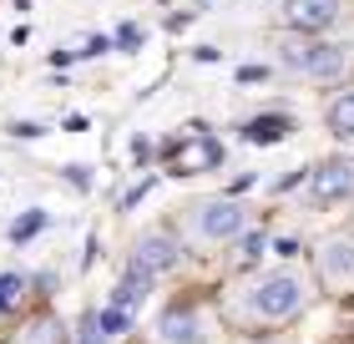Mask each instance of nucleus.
<instances>
[{
	"label": "nucleus",
	"instance_id": "obj_1",
	"mask_svg": "<svg viewBox=\"0 0 354 344\" xmlns=\"http://www.w3.org/2000/svg\"><path fill=\"white\" fill-rule=\"evenodd\" d=\"M304 304H309V284H304V273H294V269H273L248 289V314L268 319V324L294 319Z\"/></svg>",
	"mask_w": 354,
	"mask_h": 344
},
{
	"label": "nucleus",
	"instance_id": "obj_2",
	"mask_svg": "<svg viewBox=\"0 0 354 344\" xmlns=\"http://www.w3.org/2000/svg\"><path fill=\"white\" fill-rule=\"evenodd\" d=\"M279 61L288 71H299V76H314V81H329V76H339L344 71V61L349 51L344 46H329V41H309V36H294V41H283L279 46Z\"/></svg>",
	"mask_w": 354,
	"mask_h": 344
},
{
	"label": "nucleus",
	"instance_id": "obj_3",
	"mask_svg": "<svg viewBox=\"0 0 354 344\" xmlns=\"http://www.w3.org/2000/svg\"><path fill=\"white\" fill-rule=\"evenodd\" d=\"M248 228V208L238 198H207L192 208V233H198L203 243H228Z\"/></svg>",
	"mask_w": 354,
	"mask_h": 344
},
{
	"label": "nucleus",
	"instance_id": "obj_4",
	"mask_svg": "<svg viewBox=\"0 0 354 344\" xmlns=\"http://www.w3.org/2000/svg\"><path fill=\"white\" fill-rule=\"evenodd\" d=\"M177 258H183V243L172 233H142L137 238V253H132V273L152 278V273H172Z\"/></svg>",
	"mask_w": 354,
	"mask_h": 344
},
{
	"label": "nucleus",
	"instance_id": "obj_5",
	"mask_svg": "<svg viewBox=\"0 0 354 344\" xmlns=\"http://www.w3.org/2000/svg\"><path fill=\"white\" fill-rule=\"evenodd\" d=\"M314 203H344L354 198V157H329L324 168L314 172Z\"/></svg>",
	"mask_w": 354,
	"mask_h": 344
},
{
	"label": "nucleus",
	"instance_id": "obj_6",
	"mask_svg": "<svg viewBox=\"0 0 354 344\" xmlns=\"http://www.w3.org/2000/svg\"><path fill=\"white\" fill-rule=\"evenodd\" d=\"M283 21L304 36H319L339 21V0H283Z\"/></svg>",
	"mask_w": 354,
	"mask_h": 344
},
{
	"label": "nucleus",
	"instance_id": "obj_7",
	"mask_svg": "<svg viewBox=\"0 0 354 344\" xmlns=\"http://www.w3.org/2000/svg\"><path fill=\"white\" fill-rule=\"evenodd\" d=\"M319 273L329 289H349L354 284V238H324L319 248Z\"/></svg>",
	"mask_w": 354,
	"mask_h": 344
},
{
	"label": "nucleus",
	"instance_id": "obj_8",
	"mask_svg": "<svg viewBox=\"0 0 354 344\" xmlns=\"http://www.w3.org/2000/svg\"><path fill=\"white\" fill-rule=\"evenodd\" d=\"M218 162H223V142H213L207 132H192L183 147H177L172 168L177 172H207V168H218Z\"/></svg>",
	"mask_w": 354,
	"mask_h": 344
},
{
	"label": "nucleus",
	"instance_id": "obj_9",
	"mask_svg": "<svg viewBox=\"0 0 354 344\" xmlns=\"http://www.w3.org/2000/svg\"><path fill=\"white\" fill-rule=\"evenodd\" d=\"M157 334H162V344H207L198 309H167V314L157 319Z\"/></svg>",
	"mask_w": 354,
	"mask_h": 344
},
{
	"label": "nucleus",
	"instance_id": "obj_10",
	"mask_svg": "<svg viewBox=\"0 0 354 344\" xmlns=\"http://www.w3.org/2000/svg\"><path fill=\"white\" fill-rule=\"evenodd\" d=\"M142 299H147V278L127 269V278H122L117 289H111V309H117V314H127V319H132V309H142Z\"/></svg>",
	"mask_w": 354,
	"mask_h": 344
},
{
	"label": "nucleus",
	"instance_id": "obj_11",
	"mask_svg": "<svg viewBox=\"0 0 354 344\" xmlns=\"http://www.w3.org/2000/svg\"><path fill=\"white\" fill-rule=\"evenodd\" d=\"M324 122L334 137H354V91H339L334 102L324 107Z\"/></svg>",
	"mask_w": 354,
	"mask_h": 344
},
{
	"label": "nucleus",
	"instance_id": "obj_12",
	"mask_svg": "<svg viewBox=\"0 0 354 344\" xmlns=\"http://www.w3.org/2000/svg\"><path fill=\"white\" fill-rule=\"evenodd\" d=\"M288 132H294V122H288V117H253V122L243 127V137H248V142H259V147L283 142Z\"/></svg>",
	"mask_w": 354,
	"mask_h": 344
},
{
	"label": "nucleus",
	"instance_id": "obj_13",
	"mask_svg": "<svg viewBox=\"0 0 354 344\" xmlns=\"http://www.w3.org/2000/svg\"><path fill=\"white\" fill-rule=\"evenodd\" d=\"M106 36H82V41H71V46H56V66L61 61H82V56H91V51H106Z\"/></svg>",
	"mask_w": 354,
	"mask_h": 344
},
{
	"label": "nucleus",
	"instance_id": "obj_14",
	"mask_svg": "<svg viewBox=\"0 0 354 344\" xmlns=\"http://www.w3.org/2000/svg\"><path fill=\"white\" fill-rule=\"evenodd\" d=\"M26 289H30V278H26V273H0V314L21 304V299H26Z\"/></svg>",
	"mask_w": 354,
	"mask_h": 344
},
{
	"label": "nucleus",
	"instance_id": "obj_15",
	"mask_svg": "<svg viewBox=\"0 0 354 344\" xmlns=\"http://www.w3.org/2000/svg\"><path fill=\"white\" fill-rule=\"evenodd\" d=\"M46 223H51V212H46V208H30L26 218H15V223H10V238H15V243H26V238H36Z\"/></svg>",
	"mask_w": 354,
	"mask_h": 344
},
{
	"label": "nucleus",
	"instance_id": "obj_16",
	"mask_svg": "<svg viewBox=\"0 0 354 344\" xmlns=\"http://www.w3.org/2000/svg\"><path fill=\"white\" fill-rule=\"evenodd\" d=\"M111 339H117V334L106 329V319H102V314H86V319H82V329H76V344H111Z\"/></svg>",
	"mask_w": 354,
	"mask_h": 344
},
{
	"label": "nucleus",
	"instance_id": "obj_17",
	"mask_svg": "<svg viewBox=\"0 0 354 344\" xmlns=\"http://www.w3.org/2000/svg\"><path fill=\"white\" fill-rule=\"evenodd\" d=\"M26 344H61V324L56 319H36L30 334H26Z\"/></svg>",
	"mask_w": 354,
	"mask_h": 344
},
{
	"label": "nucleus",
	"instance_id": "obj_18",
	"mask_svg": "<svg viewBox=\"0 0 354 344\" xmlns=\"http://www.w3.org/2000/svg\"><path fill=\"white\" fill-rule=\"evenodd\" d=\"M263 248H268V238H263V233H248V238H243V253H238V258H243V264H259Z\"/></svg>",
	"mask_w": 354,
	"mask_h": 344
},
{
	"label": "nucleus",
	"instance_id": "obj_19",
	"mask_svg": "<svg viewBox=\"0 0 354 344\" xmlns=\"http://www.w3.org/2000/svg\"><path fill=\"white\" fill-rule=\"evenodd\" d=\"M66 177H71V188H86V183H91V168L76 162V168H66Z\"/></svg>",
	"mask_w": 354,
	"mask_h": 344
}]
</instances>
